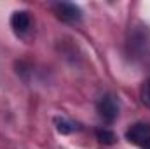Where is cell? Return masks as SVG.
<instances>
[{"instance_id":"5","label":"cell","mask_w":150,"mask_h":149,"mask_svg":"<svg viewBox=\"0 0 150 149\" xmlns=\"http://www.w3.org/2000/svg\"><path fill=\"white\" fill-rule=\"evenodd\" d=\"M96 137H98V140L100 142H103V144H113L115 142V135H113V132L110 130H98L96 132Z\"/></svg>"},{"instance_id":"7","label":"cell","mask_w":150,"mask_h":149,"mask_svg":"<svg viewBox=\"0 0 150 149\" xmlns=\"http://www.w3.org/2000/svg\"><path fill=\"white\" fill-rule=\"evenodd\" d=\"M143 149H150V142H149V144H147V146H145Z\"/></svg>"},{"instance_id":"4","label":"cell","mask_w":150,"mask_h":149,"mask_svg":"<svg viewBox=\"0 0 150 149\" xmlns=\"http://www.w3.org/2000/svg\"><path fill=\"white\" fill-rule=\"evenodd\" d=\"M11 27L16 34H25L30 28V14L26 11H16L11 18Z\"/></svg>"},{"instance_id":"3","label":"cell","mask_w":150,"mask_h":149,"mask_svg":"<svg viewBox=\"0 0 150 149\" xmlns=\"http://www.w3.org/2000/svg\"><path fill=\"white\" fill-rule=\"evenodd\" d=\"M54 11H56V14H58L63 21H79L80 16H82L80 9H79L75 4H70V2L56 4V5H54Z\"/></svg>"},{"instance_id":"6","label":"cell","mask_w":150,"mask_h":149,"mask_svg":"<svg viewBox=\"0 0 150 149\" xmlns=\"http://www.w3.org/2000/svg\"><path fill=\"white\" fill-rule=\"evenodd\" d=\"M142 100H143V104L150 109V79L145 82V86L142 90Z\"/></svg>"},{"instance_id":"2","label":"cell","mask_w":150,"mask_h":149,"mask_svg":"<svg viewBox=\"0 0 150 149\" xmlns=\"http://www.w3.org/2000/svg\"><path fill=\"white\" fill-rule=\"evenodd\" d=\"M98 114L103 121L112 123L113 119L119 116V104L112 95H103L98 100Z\"/></svg>"},{"instance_id":"1","label":"cell","mask_w":150,"mask_h":149,"mask_svg":"<svg viewBox=\"0 0 150 149\" xmlns=\"http://www.w3.org/2000/svg\"><path fill=\"white\" fill-rule=\"evenodd\" d=\"M126 139L131 144H134V146L145 148L150 142V125L149 123H136V125H133L126 132Z\"/></svg>"}]
</instances>
